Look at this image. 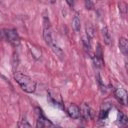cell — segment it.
Returning <instances> with one entry per match:
<instances>
[{
    "instance_id": "1",
    "label": "cell",
    "mask_w": 128,
    "mask_h": 128,
    "mask_svg": "<svg viewBox=\"0 0 128 128\" xmlns=\"http://www.w3.org/2000/svg\"><path fill=\"white\" fill-rule=\"evenodd\" d=\"M14 79L19 84L21 89L27 93H33L36 90V83L35 81L29 77L26 74H23L21 72H15L14 73Z\"/></svg>"
},
{
    "instance_id": "2",
    "label": "cell",
    "mask_w": 128,
    "mask_h": 128,
    "mask_svg": "<svg viewBox=\"0 0 128 128\" xmlns=\"http://www.w3.org/2000/svg\"><path fill=\"white\" fill-rule=\"evenodd\" d=\"M43 38L49 46L54 43L53 37H52V28H51L50 21L47 15L43 16Z\"/></svg>"
},
{
    "instance_id": "3",
    "label": "cell",
    "mask_w": 128,
    "mask_h": 128,
    "mask_svg": "<svg viewBox=\"0 0 128 128\" xmlns=\"http://www.w3.org/2000/svg\"><path fill=\"white\" fill-rule=\"evenodd\" d=\"M3 40H6L13 46L20 44V37L15 29H3Z\"/></svg>"
},
{
    "instance_id": "4",
    "label": "cell",
    "mask_w": 128,
    "mask_h": 128,
    "mask_svg": "<svg viewBox=\"0 0 128 128\" xmlns=\"http://www.w3.org/2000/svg\"><path fill=\"white\" fill-rule=\"evenodd\" d=\"M35 110L37 111V112H36V114H37V123H36V126H37V127L42 128V127H54V126H55L51 121H49V120L42 114L41 109L36 108Z\"/></svg>"
},
{
    "instance_id": "5",
    "label": "cell",
    "mask_w": 128,
    "mask_h": 128,
    "mask_svg": "<svg viewBox=\"0 0 128 128\" xmlns=\"http://www.w3.org/2000/svg\"><path fill=\"white\" fill-rule=\"evenodd\" d=\"M114 95L116 97V99L122 104V105H126L127 104V92L126 90H124L123 88H115L114 90Z\"/></svg>"
},
{
    "instance_id": "6",
    "label": "cell",
    "mask_w": 128,
    "mask_h": 128,
    "mask_svg": "<svg viewBox=\"0 0 128 128\" xmlns=\"http://www.w3.org/2000/svg\"><path fill=\"white\" fill-rule=\"evenodd\" d=\"M67 112H68L69 116L71 118H73V119H77V118L80 117V108L75 104H71L68 107Z\"/></svg>"
},
{
    "instance_id": "7",
    "label": "cell",
    "mask_w": 128,
    "mask_h": 128,
    "mask_svg": "<svg viewBox=\"0 0 128 128\" xmlns=\"http://www.w3.org/2000/svg\"><path fill=\"white\" fill-rule=\"evenodd\" d=\"M80 116L84 120H89L91 118V110L86 103H83L80 108Z\"/></svg>"
},
{
    "instance_id": "8",
    "label": "cell",
    "mask_w": 128,
    "mask_h": 128,
    "mask_svg": "<svg viewBox=\"0 0 128 128\" xmlns=\"http://www.w3.org/2000/svg\"><path fill=\"white\" fill-rule=\"evenodd\" d=\"M101 33H102V37H103V40H104V43L106 45H112V38H111V35L107 29V27H103L102 30H101Z\"/></svg>"
},
{
    "instance_id": "9",
    "label": "cell",
    "mask_w": 128,
    "mask_h": 128,
    "mask_svg": "<svg viewBox=\"0 0 128 128\" xmlns=\"http://www.w3.org/2000/svg\"><path fill=\"white\" fill-rule=\"evenodd\" d=\"M119 48H120V51L123 53V55L127 56V54H128V42H127L126 38L121 37L119 39Z\"/></svg>"
},
{
    "instance_id": "10",
    "label": "cell",
    "mask_w": 128,
    "mask_h": 128,
    "mask_svg": "<svg viewBox=\"0 0 128 128\" xmlns=\"http://www.w3.org/2000/svg\"><path fill=\"white\" fill-rule=\"evenodd\" d=\"M110 108H111V105H110L109 103H103L102 108H101V111H100V113H99V119H100V120H104V119L107 117Z\"/></svg>"
},
{
    "instance_id": "11",
    "label": "cell",
    "mask_w": 128,
    "mask_h": 128,
    "mask_svg": "<svg viewBox=\"0 0 128 128\" xmlns=\"http://www.w3.org/2000/svg\"><path fill=\"white\" fill-rule=\"evenodd\" d=\"M50 47H51L52 51L54 52V54H55L60 60H63V59H64V52L62 51V49H61L59 46H57L55 43H53L52 45H50Z\"/></svg>"
},
{
    "instance_id": "12",
    "label": "cell",
    "mask_w": 128,
    "mask_h": 128,
    "mask_svg": "<svg viewBox=\"0 0 128 128\" xmlns=\"http://www.w3.org/2000/svg\"><path fill=\"white\" fill-rule=\"evenodd\" d=\"M72 27H73V29H74L76 32H79V31H80L81 22H80V18H79V16H78V14H75V16L73 17V20H72Z\"/></svg>"
},
{
    "instance_id": "13",
    "label": "cell",
    "mask_w": 128,
    "mask_h": 128,
    "mask_svg": "<svg viewBox=\"0 0 128 128\" xmlns=\"http://www.w3.org/2000/svg\"><path fill=\"white\" fill-rule=\"evenodd\" d=\"M127 123H128L127 116H126L124 113L120 112V114H119V124H120L121 126H126Z\"/></svg>"
},
{
    "instance_id": "14",
    "label": "cell",
    "mask_w": 128,
    "mask_h": 128,
    "mask_svg": "<svg viewBox=\"0 0 128 128\" xmlns=\"http://www.w3.org/2000/svg\"><path fill=\"white\" fill-rule=\"evenodd\" d=\"M86 33H87V37L90 39L94 36V29L91 25H87L86 26Z\"/></svg>"
},
{
    "instance_id": "15",
    "label": "cell",
    "mask_w": 128,
    "mask_h": 128,
    "mask_svg": "<svg viewBox=\"0 0 128 128\" xmlns=\"http://www.w3.org/2000/svg\"><path fill=\"white\" fill-rule=\"evenodd\" d=\"M85 7L87 10H92L93 9V1L92 0H84Z\"/></svg>"
},
{
    "instance_id": "16",
    "label": "cell",
    "mask_w": 128,
    "mask_h": 128,
    "mask_svg": "<svg viewBox=\"0 0 128 128\" xmlns=\"http://www.w3.org/2000/svg\"><path fill=\"white\" fill-rule=\"evenodd\" d=\"M19 127H31V125L27 122V120H21V122L18 124Z\"/></svg>"
},
{
    "instance_id": "17",
    "label": "cell",
    "mask_w": 128,
    "mask_h": 128,
    "mask_svg": "<svg viewBox=\"0 0 128 128\" xmlns=\"http://www.w3.org/2000/svg\"><path fill=\"white\" fill-rule=\"evenodd\" d=\"M119 7H120V10H122L123 12H125V11H126V4L121 3V4H119Z\"/></svg>"
},
{
    "instance_id": "18",
    "label": "cell",
    "mask_w": 128,
    "mask_h": 128,
    "mask_svg": "<svg viewBox=\"0 0 128 128\" xmlns=\"http://www.w3.org/2000/svg\"><path fill=\"white\" fill-rule=\"evenodd\" d=\"M67 4L70 6V7H73L74 6V0H66Z\"/></svg>"
},
{
    "instance_id": "19",
    "label": "cell",
    "mask_w": 128,
    "mask_h": 128,
    "mask_svg": "<svg viewBox=\"0 0 128 128\" xmlns=\"http://www.w3.org/2000/svg\"><path fill=\"white\" fill-rule=\"evenodd\" d=\"M48 1H49V2L51 3V4H54V3L56 2V0H48Z\"/></svg>"
}]
</instances>
